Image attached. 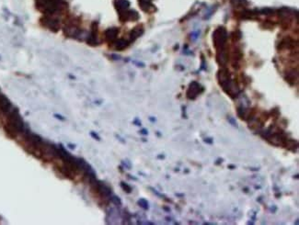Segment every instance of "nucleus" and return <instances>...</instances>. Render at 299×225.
Segmentation results:
<instances>
[{"mask_svg": "<svg viewBox=\"0 0 299 225\" xmlns=\"http://www.w3.org/2000/svg\"><path fill=\"white\" fill-rule=\"evenodd\" d=\"M8 126L7 129L9 133H11L13 136L21 133L25 132V126L24 122L19 113V111L17 108H12V109L8 113Z\"/></svg>", "mask_w": 299, "mask_h": 225, "instance_id": "1", "label": "nucleus"}, {"mask_svg": "<svg viewBox=\"0 0 299 225\" xmlns=\"http://www.w3.org/2000/svg\"><path fill=\"white\" fill-rule=\"evenodd\" d=\"M217 78L219 81V85L223 87L224 91L227 93L229 96H231L232 98L233 96H237L238 95V88H235L234 84L232 82V79L230 76V73L227 69L223 68L219 70L217 74Z\"/></svg>", "mask_w": 299, "mask_h": 225, "instance_id": "2", "label": "nucleus"}, {"mask_svg": "<svg viewBox=\"0 0 299 225\" xmlns=\"http://www.w3.org/2000/svg\"><path fill=\"white\" fill-rule=\"evenodd\" d=\"M37 6L45 15H53L62 8L63 0H37Z\"/></svg>", "mask_w": 299, "mask_h": 225, "instance_id": "3", "label": "nucleus"}, {"mask_svg": "<svg viewBox=\"0 0 299 225\" xmlns=\"http://www.w3.org/2000/svg\"><path fill=\"white\" fill-rule=\"evenodd\" d=\"M213 45L217 51L225 49V46L227 41V32L226 29L223 27H219L213 31Z\"/></svg>", "mask_w": 299, "mask_h": 225, "instance_id": "4", "label": "nucleus"}, {"mask_svg": "<svg viewBox=\"0 0 299 225\" xmlns=\"http://www.w3.org/2000/svg\"><path fill=\"white\" fill-rule=\"evenodd\" d=\"M204 91V87L197 82H192L187 91V98L189 99H194Z\"/></svg>", "mask_w": 299, "mask_h": 225, "instance_id": "5", "label": "nucleus"}, {"mask_svg": "<svg viewBox=\"0 0 299 225\" xmlns=\"http://www.w3.org/2000/svg\"><path fill=\"white\" fill-rule=\"evenodd\" d=\"M42 24L45 27H47L51 30L57 31L59 29V21H58L57 19H55L53 17H50L49 15H46L45 17L42 20Z\"/></svg>", "mask_w": 299, "mask_h": 225, "instance_id": "6", "label": "nucleus"}, {"mask_svg": "<svg viewBox=\"0 0 299 225\" xmlns=\"http://www.w3.org/2000/svg\"><path fill=\"white\" fill-rule=\"evenodd\" d=\"M120 14V20L123 22L128 20H137L139 19V15L135 10H124L122 12H119Z\"/></svg>", "mask_w": 299, "mask_h": 225, "instance_id": "7", "label": "nucleus"}, {"mask_svg": "<svg viewBox=\"0 0 299 225\" xmlns=\"http://www.w3.org/2000/svg\"><path fill=\"white\" fill-rule=\"evenodd\" d=\"M12 105L10 101L6 98V96L2 94H0V110L5 112V113H8V112L12 109Z\"/></svg>", "mask_w": 299, "mask_h": 225, "instance_id": "8", "label": "nucleus"}, {"mask_svg": "<svg viewBox=\"0 0 299 225\" xmlns=\"http://www.w3.org/2000/svg\"><path fill=\"white\" fill-rule=\"evenodd\" d=\"M114 6L119 12L127 10L130 7V2L128 0H115Z\"/></svg>", "mask_w": 299, "mask_h": 225, "instance_id": "9", "label": "nucleus"}, {"mask_svg": "<svg viewBox=\"0 0 299 225\" xmlns=\"http://www.w3.org/2000/svg\"><path fill=\"white\" fill-rule=\"evenodd\" d=\"M119 33V29L116 28L109 29L105 31V37L109 41H114Z\"/></svg>", "mask_w": 299, "mask_h": 225, "instance_id": "10", "label": "nucleus"}, {"mask_svg": "<svg viewBox=\"0 0 299 225\" xmlns=\"http://www.w3.org/2000/svg\"><path fill=\"white\" fill-rule=\"evenodd\" d=\"M216 59H217V62H218V63L220 64V65H223V66L226 65L227 61H228V55L226 53V51L225 49L219 50L218 53H217Z\"/></svg>", "mask_w": 299, "mask_h": 225, "instance_id": "11", "label": "nucleus"}, {"mask_svg": "<svg viewBox=\"0 0 299 225\" xmlns=\"http://www.w3.org/2000/svg\"><path fill=\"white\" fill-rule=\"evenodd\" d=\"M87 41L89 45H98V37H97V26H96V28H94L93 24H92V32L89 36Z\"/></svg>", "mask_w": 299, "mask_h": 225, "instance_id": "12", "label": "nucleus"}, {"mask_svg": "<svg viewBox=\"0 0 299 225\" xmlns=\"http://www.w3.org/2000/svg\"><path fill=\"white\" fill-rule=\"evenodd\" d=\"M144 33V29L142 27H136L134 29H132L131 31V33H130V38H131V41H134L135 40H136L137 38H139L140 36H142Z\"/></svg>", "mask_w": 299, "mask_h": 225, "instance_id": "13", "label": "nucleus"}, {"mask_svg": "<svg viewBox=\"0 0 299 225\" xmlns=\"http://www.w3.org/2000/svg\"><path fill=\"white\" fill-rule=\"evenodd\" d=\"M114 44H115V45H114L115 49H116V50L121 51V50H124V49H125V48L128 46L129 42H128L126 40L120 39V40H117V41H116Z\"/></svg>", "mask_w": 299, "mask_h": 225, "instance_id": "14", "label": "nucleus"}, {"mask_svg": "<svg viewBox=\"0 0 299 225\" xmlns=\"http://www.w3.org/2000/svg\"><path fill=\"white\" fill-rule=\"evenodd\" d=\"M151 1L152 0H139V4H140L141 8L144 11H148L149 9H150V8L152 7Z\"/></svg>", "mask_w": 299, "mask_h": 225, "instance_id": "15", "label": "nucleus"}, {"mask_svg": "<svg viewBox=\"0 0 299 225\" xmlns=\"http://www.w3.org/2000/svg\"><path fill=\"white\" fill-rule=\"evenodd\" d=\"M231 4L234 7H246L248 5L247 0H231Z\"/></svg>", "mask_w": 299, "mask_h": 225, "instance_id": "16", "label": "nucleus"}, {"mask_svg": "<svg viewBox=\"0 0 299 225\" xmlns=\"http://www.w3.org/2000/svg\"><path fill=\"white\" fill-rule=\"evenodd\" d=\"M137 203H138V205H139L141 208H144V210H148V208H149V204H148V202H147L145 199H140L137 201Z\"/></svg>", "mask_w": 299, "mask_h": 225, "instance_id": "17", "label": "nucleus"}, {"mask_svg": "<svg viewBox=\"0 0 299 225\" xmlns=\"http://www.w3.org/2000/svg\"><path fill=\"white\" fill-rule=\"evenodd\" d=\"M111 202H112L114 205H116V206H121V205H122V200H121V199H120L119 197H117V196H113V197H111Z\"/></svg>", "mask_w": 299, "mask_h": 225, "instance_id": "18", "label": "nucleus"}, {"mask_svg": "<svg viewBox=\"0 0 299 225\" xmlns=\"http://www.w3.org/2000/svg\"><path fill=\"white\" fill-rule=\"evenodd\" d=\"M121 187H123V189L126 193H131V192H132V187H131L129 185H127L126 183L122 182V183H121Z\"/></svg>", "mask_w": 299, "mask_h": 225, "instance_id": "19", "label": "nucleus"}, {"mask_svg": "<svg viewBox=\"0 0 299 225\" xmlns=\"http://www.w3.org/2000/svg\"><path fill=\"white\" fill-rule=\"evenodd\" d=\"M273 12L274 11L272 8H263L260 10V13H262L264 15H272V14H273Z\"/></svg>", "mask_w": 299, "mask_h": 225, "instance_id": "20", "label": "nucleus"}, {"mask_svg": "<svg viewBox=\"0 0 299 225\" xmlns=\"http://www.w3.org/2000/svg\"><path fill=\"white\" fill-rule=\"evenodd\" d=\"M227 120H228V122H229L232 126H233V127L238 128V123H237V121H236V120H235L234 118L229 117V118H227Z\"/></svg>", "mask_w": 299, "mask_h": 225, "instance_id": "21", "label": "nucleus"}, {"mask_svg": "<svg viewBox=\"0 0 299 225\" xmlns=\"http://www.w3.org/2000/svg\"><path fill=\"white\" fill-rule=\"evenodd\" d=\"M90 135H91V137H93L95 140H97V141H101V137H99L95 132H90Z\"/></svg>", "mask_w": 299, "mask_h": 225, "instance_id": "22", "label": "nucleus"}, {"mask_svg": "<svg viewBox=\"0 0 299 225\" xmlns=\"http://www.w3.org/2000/svg\"><path fill=\"white\" fill-rule=\"evenodd\" d=\"M134 123L136 124V126H141V121H140L138 119H135V120H134Z\"/></svg>", "mask_w": 299, "mask_h": 225, "instance_id": "23", "label": "nucleus"}, {"mask_svg": "<svg viewBox=\"0 0 299 225\" xmlns=\"http://www.w3.org/2000/svg\"><path fill=\"white\" fill-rule=\"evenodd\" d=\"M140 133H142V134H147L148 133V132H147V130H146V129H143V130H141L140 131Z\"/></svg>", "mask_w": 299, "mask_h": 225, "instance_id": "24", "label": "nucleus"}, {"mask_svg": "<svg viewBox=\"0 0 299 225\" xmlns=\"http://www.w3.org/2000/svg\"><path fill=\"white\" fill-rule=\"evenodd\" d=\"M204 141L205 142H207V143H213V140L211 139V138H207V139H204Z\"/></svg>", "mask_w": 299, "mask_h": 225, "instance_id": "25", "label": "nucleus"}, {"mask_svg": "<svg viewBox=\"0 0 299 225\" xmlns=\"http://www.w3.org/2000/svg\"><path fill=\"white\" fill-rule=\"evenodd\" d=\"M55 118H57L58 120H64V118H63V117H62V116H60L59 114H55Z\"/></svg>", "mask_w": 299, "mask_h": 225, "instance_id": "26", "label": "nucleus"}, {"mask_svg": "<svg viewBox=\"0 0 299 225\" xmlns=\"http://www.w3.org/2000/svg\"><path fill=\"white\" fill-rule=\"evenodd\" d=\"M222 161H223V159H218V160L216 161V163H215V165H219V164H221V163H222Z\"/></svg>", "mask_w": 299, "mask_h": 225, "instance_id": "27", "label": "nucleus"}, {"mask_svg": "<svg viewBox=\"0 0 299 225\" xmlns=\"http://www.w3.org/2000/svg\"><path fill=\"white\" fill-rule=\"evenodd\" d=\"M228 168H232V169H234V168H236V166H228Z\"/></svg>", "mask_w": 299, "mask_h": 225, "instance_id": "28", "label": "nucleus"}]
</instances>
